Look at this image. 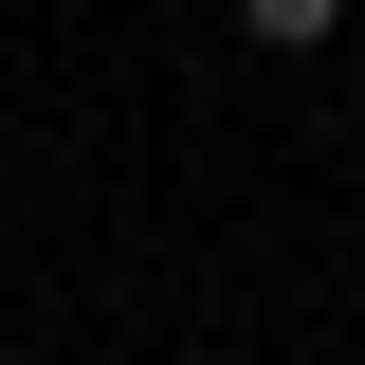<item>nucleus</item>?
<instances>
[{"instance_id": "1", "label": "nucleus", "mask_w": 365, "mask_h": 365, "mask_svg": "<svg viewBox=\"0 0 365 365\" xmlns=\"http://www.w3.org/2000/svg\"><path fill=\"white\" fill-rule=\"evenodd\" d=\"M237 19H256L274 55H311V37H347V0H237Z\"/></svg>"}]
</instances>
